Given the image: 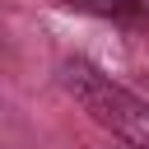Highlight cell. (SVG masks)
I'll use <instances>...</instances> for the list:
<instances>
[{
  "mask_svg": "<svg viewBox=\"0 0 149 149\" xmlns=\"http://www.w3.org/2000/svg\"><path fill=\"white\" fill-rule=\"evenodd\" d=\"M65 88L93 112V121L112 126V130L126 135L135 149H149V107H144L135 93H126L121 84H112L107 74H98V70L84 65V61H70V65H65Z\"/></svg>",
  "mask_w": 149,
  "mask_h": 149,
  "instance_id": "6da1fadb",
  "label": "cell"
},
{
  "mask_svg": "<svg viewBox=\"0 0 149 149\" xmlns=\"http://www.w3.org/2000/svg\"><path fill=\"white\" fill-rule=\"evenodd\" d=\"M56 5H70V9H88V14H107V19H135L144 5L140 0H56Z\"/></svg>",
  "mask_w": 149,
  "mask_h": 149,
  "instance_id": "7a4b0ae2",
  "label": "cell"
}]
</instances>
